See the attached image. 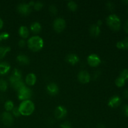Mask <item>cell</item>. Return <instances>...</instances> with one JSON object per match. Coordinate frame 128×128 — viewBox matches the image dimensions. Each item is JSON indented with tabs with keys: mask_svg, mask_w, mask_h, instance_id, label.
<instances>
[{
	"mask_svg": "<svg viewBox=\"0 0 128 128\" xmlns=\"http://www.w3.org/2000/svg\"><path fill=\"white\" fill-rule=\"evenodd\" d=\"M1 121L4 125L10 126L13 123V116L10 112H4L1 114Z\"/></svg>",
	"mask_w": 128,
	"mask_h": 128,
	"instance_id": "52a82bcc",
	"label": "cell"
},
{
	"mask_svg": "<svg viewBox=\"0 0 128 128\" xmlns=\"http://www.w3.org/2000/svg\"><path fill=\"white\" fill-rule=\"evenodd\" d=\"M18 62L21 65H26L30 63V59L24 54H20L16 57Z\"/></svg>",
	"mask_w": 128,
	"mask_h": 128,
	"instance_id": "2e32d148",
	"label": "cell"
},
{
	"mask_svg": "<svg viewBox=\"0 0 128 128\" xmlns=\"http://www.w3.org/2000/svg\"><path fill=\"white\" fill-rule=\"evenodd\" d=\"M125 82H126V80H124L120 76L116 78V80H115V84H116L118 87H122L125 84Z\"/></svg>",
	"mask_w": 128,
	"mask_h": 128,
	"instance_id": "4316f807",
	"label": "cell"
},
{
	"mask_svg": "<svg viewBox=\"0 0 128 128\" xmlns=\"http://www.w3.org/2000/svg\"><path fill=\"white\" fill-rule=\"evenodd\" d=\"M46 90L49 94L51 96H55L59 92V88L56 83L51 82L48 84L46 87Z\"/></svg>",
	"mask_w": 128,
	"mask_h": 128,
	"instance_id": "7c38bea8",
	"label": "cell"
},
{
	"mask_svg": "<svg viewBox=\"0 0 128 128\" xmlns=\"http://www.w3.org/2000/svg\"><path fill=\"white\" fill-rule=\"evenodd\" d=\"M49 11L50 13L52 15H56L58 12V8L54 4H51L49 7Z\"/></svg>",
	"mask_w": 128,
	"mask_h": 128,
	"instance_id": "f546056e",
	"label": "cell"
},
{
	"mask_svg": "<svg viewBox=\"0 0 128 128\" xmlns=\"http://www.w3.org/2000/svg\"><path fill=\"white\" fill-rule=\"evenodd\" d=\"M122 95H123V97L124 98L128 99V89L127 90H125L124 91L122 92Z\"/></svg>",
	"mask_w": 128,
	"mask_h": 128,
	"instance_id": "74e56055",
	"label": "cell"
},
{
	"mask_svg": "<svg viewBox=\"0 0 128 128\" xmlns=\"http://www.w3.org/2000/svg\"><path fill=\"white\" fill-rule=\"evenodd\" d=\"M18 46H20V47L24 48L25 46H26V42L24 39H21V40H20V41H18Z\"/></svg>",
	"mask_w": 128,
	"mask_h": 128,
	"instance_id": "d590c367",
	"label": "cell"
},
{
	"mask_svg": "<svg viewBox=\"0 0 128 128\" xmlns=\"http://www.w3.org/2000/svg\"><path fill=\"white\" fill-rule=\"evenodd\" d=\"M9 37H10V34L8 32H1L0 33V42L3 41V40H6Z\"/></svg>",
	"mask_w": 128,
	"mask_h": 128,
	"instance_id": "1f68e13d",
	"label": "cell"
},
{
	"mask_svg": "<svg viewBox=\"0 0 128 128\" xmlns=\"http://www.w3.org/2000/svg\"><path fill=\"white\" fill-rule=\"evenodd\" d=\"M2 27H3V21H2V19L0 18V30H1Z\"/></svg>",
	"mask_w": 128,
	"mask_h": 128,
	"instance_id": "ab89813d",
	"label": "cell"
},
{
	"mask_svg": "<svg viewBox=\"0 0 128 128\" xmlns=\"http://www.w3.org/2000/svg\"><path fill=\"white\" fill-rule=\"evenodd\" d=\"M18 32L20 36L23 39L27 38L29 36V34H30L28 28L25 26H20L18 30Z\"/></svg>",
	"mask_w": 128,
	"mask_h": 128,
	"instance_id": "d6986e66",
	"label": "cell"
},
{
	"mask_svg": "<svg viewBox=\"0 0 128 128\" xmlns=\"http://www.w3.org/2000/svg\"><path fill=\"white\" fill-rule=\"evenodd\" d=\"M90 33L93 37H98L100 34L101 29L97 24H92L90 28Z\"/></svg>",
	"mask_w": 128,
	"mask_h": 128,
	"instance_id": "e0dca14e",
	"label": "cell"
},
{
	"mask_svg": "<svg viewBox=\"0 0 128 128\" xmlns=\"http://www.w3.org/2000/svg\"><path fill=\"white\" fill-rule=\"evenodd\" d=\"M106 22L109 27L113 31H119L121 28V20L115 14H112L108 16L106 18Z\"/></svg>",
	"mask_w": 128,
	"mask_h": 128,
	"instance_id": "3957f363",
	"label": "cell"
},
{
	"mask_svg": "<svg viewBox=\"0 0 128 128\" xmlns=\"http://www.w3.org/2000/svg\"><path fill=\"white\" fill-rule=\"evenodd\" d=\"M30 30H31V31L33 33L38 34L41 32V30H42V27H41V25L40 22H34L30 26Z\"/></svg>",
	"mask_w": 128,
	"mask_h": 128,
	"instance_id": "ffe728a7",
	"label": "cell"
},
{
	"mask_svg": "<svg viewBox=\"0 0 128 128\" xmlns=\"http://www.w3.org/2000/svg\"><path fill=\"white\" fill-rule=\"evenodd\" d=\"M67 112V110L66 109V108L62 106H59L55 109L54 114V116L56 119L61 120L66 117Z\"/></svg>",
	"mask_w": 128,
	"mask_h": 128,
	"instance_id": "9c48e42d",
	"label": "cell"
},
{
	"mask_svg": "<svg viewBox=\"0 0 128 128\" xmlns=\"http://www.w3.org/2000/svg\"><path fill=\"white\" fill-rule=\"evenodd\" d=\"M122 112L126 117H128V104H125L122 107Z\"/></svg>",
	"mask_w": 128,
	"mask_h": 128,
	"instance_id": "e575fe53",
	"label": "cell"
},
{
	"mask_svg": "<svg viewBox=\"0 0 128 128\" xmlns=\"http://www.w3.org/2000/svg\"><path fill=\"white\" fill-rule=\"evenodd\" d=\"M121 100L120 96H114L110 99L108 101V106L111 108H117L121 104Z\"/></svg>",
	"mask_w": 128,
	"mask_h": 128,
	"instance_id": "4fadbf2b",
	"label": "cell"
},
{
	"mask_svg": "<svg viewBox=\"0 0 128 128\" xmlns=\"http://www.w3.org/2000/svg\"><path fill=\"white\" fill-rule=\"evenodd\" d=\"M53 28L56 32H61L64 30L66 27V21L62 18H58L54 21L53 24Z\"/></svg>",
	"mask_w": 128,
	"mask_h": 128,
	"instance_id": "5b68a950",
	"label": "cell"
},
{
	"mask_svg": "<svg viewBox=\"0 0 128 128\" xmlns=\"http://www.w3.org/2000/svg\"><path fill=\"white\" fill-rule=\"evenodd\" d=\"M11 51V48L8 46H0V60L5 57L6 54Z\"/></svg>",
	"mask_w": 128,
	"mask_h": 128,
	"instance_id": "7402d4cb",
	"label": "cell"
},
{
	"mask_svg": "<svg viewBox=\"0 0 128 128\" xmlns=\"http://www.w3.org/2000/svg\"><path fill=\"white\" fill-rule=\"evenodd\" d=\"M97 128H104V124H99L98 125Z\"/></svg>",
	"mask_w": 128,
	"mask_h": 128,
	"instance_id": "b9f144b4",
	"label": "cell"
},
{
	"mask_svg": "<svg viewBox=\"0 0 128 128\" xmlns=\"http://www.w3.org/2000/svg\"></svg>",
	"mask_w": 128,
	"mask_h": 128,
	"instance_id": "ee69618b",
	"label": "cell"
},
{
	"mask_svg": "<svg viewBox=\"0 0 128 128\" xmlns=\"http://www.w3.org/2000/svg\"><path fill=\"white\" fill-rule=\"evenodd\" d=\"M9 80H10V82L11 85H12L14 82H17V81L22 80V74H21V71L18 69H14L12 71L11 75L10 76Z\"/></svg>",
	"mask_w": 128,
	"mask_h": 128,
	"instance_id": "30bf717a",
	"label": "cell"
},
{
	"mask_svg": "<svg viewBox=\"0 0 128 128\" xmlns=\"http://www.w3.org/2000/svg\"><path fill=\"white\" fill-rule=\"evenodd\" d=\"M27 44L31 51L36 52L42 48L44 46V41L40 36H34L28 40Z\"/></svg>",
	"mask_w": 128,
	"mask_h": 128,
	"instance_id": "6da1fadb",
	"label": "cell"
},
{
	"mask_svg": "<svg viewBox=\"0 0 128 128\" xmlns=\"http://www.w3.org/2000/svg\"><path fill=\"white\" fill-rule=\"evenodd\" d=\"M88 63L92 67H96L101 63V59L96 54H91L87 58Z\"/></svg>",
	"mask_w": 128,
	"mask_h": 128,
	"instance_id": "ba28073f",
	"label": "cell"
},
{
	"mask_svg": "<svg viewBox=\"0 0 128 128\" xmlns=\"http://www.w3.org/2000/svg\"><path fill=\"white\" fill-rule=\"evenodd\" d=\"M78 78L80 82H81V83L86 84L90 82V80H91V76L87 71L82 70L78 73Z\"/></svg>",
	"mask_w": 128,
	"mask_h": 128,
	"instance_id": "8fae6325",
	"label": "cell"
},
{
	"mask_svg": "<svg viewBox=\"0 0 128 128\" xmlns=\"http://www.w3.org/2000/svg\"><path fill=\"white\" fill-rule=\"evenodd\" d=\"M43 6V3L41 1H37V2H34L33 8L36 11H40V10H41Z\"/></svg>",
	"mask_w": 128,
	"mask_h": 128,
	"instance_id": "83f0119b",
	"label": "cell"
},
{
	"mask_svg": "<svg viewBox=\"0 0 128 128\" xmlns=\"http://www.w3.org/2000/svg\"><path fill=\"white\" fill-rule=\"evenodd\" d=\"M68 8L71 10V11H75L78 9V4L76 2L72 1H70L68 2Z\"/></svg>",
	"mask_w": 128,
	"mask_h": 128,
	"instance_id": "484cf974",
	"label": "cell"
},
{
	"mask_svg": "<svg viewBox=\"0 0 128 128\" xmlns=\"http://www.w3.org/2000/svg\"><path fill=\"white\" fill-rule=\"evenodd\" d=\"M8 88V82L3 79H0V91L4 92Z\"/></svg>",
	"mask_w": 128,
	"mask_h": 128,
	"instance_id": "d4e9b609",
	"label": "cell"
},
{
	"mask_svg": "<svg viewBox=\"0 0 128 128\" xmlns=\"http://www.w3.org/2000/svg\"><path fill=\"white\" fill-rule=\"evenodd\" d=\"M15 90H16L17 91H18L19 90H21V88L25 86L24 82L22 81V80H20V81H17V82H14V84H12V85H11Z\"/></svg>",
	"mask_w": 128,
	"mask_h": 128,
	"instance_id": "603a6c76",
	"label": "cell"
},
{
	"mask_svg": "<svg viewBox=\"0 0 128 128\" xmlns=\"http://www.w3.org/2000/svg\"><path fill=\"white\" fill-rule=\"evenodd\" d=\"M32 92L31 89L26 87V86L18 91V98L21 101L30 100L32 96Z\"/></svg>",
	"mask_w": 128,
	"mask_h": 128,
	"instance_id": "277c9868",
	"label": "cell"
},
{
	"mask_svg": "<svg viewBox=\"0 0 128 128\" xmlns=\"http://www.w3.org/2000/svg\"><path fill=\"white\" fill-rule=\"evenodd\" d=\"M11 69L10 64L6 62H0V75H5L8 74Z\"/></svg>",
	"mask_w": 128,
	"mask_h": 128,
	"instance_id": "9a60e30c",
	"label": "cell"
},
{
	"mask_svg": "<svg viewBox=\"0 0 128 128\" xmlns=\"http://www.w3.org/2000/svg\"><path fill=\"white\" fill-rule=\"evenodd\" d=\"M120 77L124 80H128V69H124L120 73Z\"/></svg>",
	"mask_w": 128,
	"mask_h": 128,
	"instance_id": "4dcf8cb0",
	"label": "cell"
},
{
	"mask_svg": "<svg viewBox=\"0 0 128 128\" xmlns=\"http://www.w3.org/2000/svg\"><path fill=\"white\" fill-rule=\"evenodd\" d=\"M100 74V71H96V72H95L94 73V75H93L94 80H96V79L99 77Z\"/></svg>",
	"mask_w": 128,
	"mask_h": 128,
	"instance_id": "f35d334b",
	"label": "cell"
},
{
	"mask_svg": "<svg viewBox=\"0 0 128 128\" xmlns=\"http://www.w3.org/2000/svg\"><path fill=\"white\" fill-rule=\"evenodd\" d=\"M11 111H12V116H15V117H19L21 115L20 111H19L18 107H14Z\"/></svg>",
	"mask_w": 128,
	"mask_h": 128,
	"instance_id": "d6a6232c",
	"label": "cell"
},
{
	"mask_svg": "<svg viewBox=\"0 0 128 128\" xmlns=\"http://www.w3.org/2000/svg\"><path fill=\"white\" fill-rule=\"evenodd\" d=\"M61 128H72L71 124L69 121H65L60 125Z\"/></svg>",
	"mask_w": 128,
	"mask_h": 128,
	"instance_id": "836d02e7",
	"label": "cell"
},
{
	"mask_svg": "<svg viewBox=\"0 0 128 128\" xmlns=\"http://www.w3.org/2000/svg\"><path fill=\"white\" fill-rule=\"evenodd\" d=\"M34 104L31 100L22 101L18 107L21 115L25 116L31 115L34 111Z\"/></svg>",
	"mask_w": 128,
	"mask_h": 128,
	"instance_id": "7a4b0ae2",
	"label": "cell"
},
{
	"mask_svg": "<svg viewBox=\"0 0 128 128\" xmlns=\"http://www.w3.org/2000/svg\"><path fill=\"white\" fill-rule=\"evenodd\" d=\"M106 8L109 10V11H113L115 8V4L112 1H107L106 3Z\"/></svg>",
	"mask_w": 128,
	"mask_h": 128,
	"instance_id": "f1b7e54d",
	"label": "cell"
},
{
	"mask_svg": "<svg viewBox=\"0 0 128 128\" xmlns=\"http://www.w3.org/2000/svg\"><path fill=\"white\" fill-rule=\"evenodd\" d=\"M118 48L121 50H128V37L125 38L122 41H118L116 44Z\"/></svg>",
	"mask_w": 128,
	"mask_h": 128,
	"instance_id": "44dd1931",
	"label": "cell"
},
{
	"mask_svg": "<svg viewBox=\"0 0 128 128\" xmlns=\"http://www.w3.org/2000/svg\"><path fill=\"white\" fill-rule=\"evenodd\" d=\"M66 60L68 63L71 64L72 65H75L79 62L80 58H79V57L76 54L71 53L67 55L66 58Z\"/></svg>",
	"mask_w": 128,
	"mask_h": 128,
	"instance_id": "5bb4252c",
	"label": "cell"
},
{
	"mask_svg": "<svg viewBox=\"0 0 128 128\" xmlns=\"http://www.w3.org/2000/svg\"><path fill=\"white\" fill-rule=\"evenodd\" d=\"M124 30L125 32L128 33V19L126 20L124 25Z\"/></svg>",
	"mask_w": 128,
	"mask_h": 128,
	"instance_id": "8d00e7d4",
	"label": "cell"
},
{
	"mask_svg": "<svg viewBox=\"0 0 128 128\" xmlns=\"http://www.w3.org/2000/svg\"><path fill=\"white\" fill-rule=\"evenodd\" d=\"M17 10L20 14L22 15H28L31 11V7L29 5L28 3L22 2L18 5Z\"/></svg>",
	"mask_w": 128,
	"mask_h": 128,
	"instance_id": "8992f818",
	"label": "cell"
},
{
	"mask_svg": "<svg viewBox=\"0 0 128 128\" xmlns=\"http://www.w3.org/2000/svg\"><path fill=\"white\" fill-rule=\"evenodd\" d=\"M122 2L124 4H128V0H125V1H122Z\"/></svg>",
	"mask_w": 128,
	"mask_h": 128,
	"instance_id": "7bdbcfd3",
	"label": "cell"
},
{
	"mask_svg": "<svg viewBox=\"0 0 128 128\" xmlns=\"http://www.w3.org/2000/svg\"><path fill=\"white\" fill-rule=\"evenodd\" d=\"M102 21H101V20H98V21H97V24H96L98 25V26H101V25H102Z\"/></svg>",
	"mask_w": 128,
	"mask_h": 128,
	"instance_id": "60d3db41",
	"label": "cell"
},
{
	"mask_svg": "<svg viewBox=\"0 0 128 128\" xmlns=\"http://www.w3.org/2000/svg\"><path fill=\"white\" fill-rule=\"evenodd\" d=\"M36 76L34 73H29L26 76L25 81L26 83L29 86H33L35 84L36 82Z\"/></svg>",
	"mask_w": 128,
	"mask_h": 128,
	"instance_id": "ac0fdd59",
	"label": "cell"
},
{
	"mask_svg": "<svg viewBox=\"0 0 128 128\" xmlns=\"http://www.w3.org/2000/svg\"><path fill=\"white\" fill-rule=\"evenodd\" d=\"M14 103L11 100H8L4 103V109L7 112L11 111L14 108Z\"/></svg>",
	"mask_w": 128,
	"mask_h": 128,
	"instance_id": "cb8c5ba5",
	"label": "cell"
}]
</instances>
